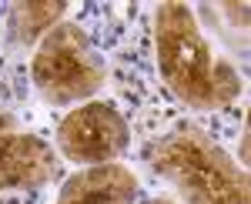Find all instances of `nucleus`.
<instances>
[{
	"instance_id": "obj_7",
	"label": "nucleus",
	"mask_w": 251,
	"mask_h": 204,
	"mask_svg": "<svg viewBox=\"0 0 251 204\" xmlns=\"http://www.w3.org/2000/svg\"><path fill=\"white\" fill-rule=\"evenodd\" d=\"M67 14L64 0H47V3H10L7 7V40L10 47H27L40 40L47 30H54L60 17Z\"/></svg>"
},
{
	"instance_id": "obj_2",
	"label": "nucleus",
	"mask_w": 251,
	"mask_h": 204,
	"mask_svg": "<svg viewBox=\"0 0 251 204\" xmlns=\"http://www.w3.org/2000/svg\"><path fill=\"white\" fill-rule=\"evenodd\" d=\"M144 161L184 204H251L245 171L191 124L154 137Z\"/></svg>"
},
{
	"instance_id": "obj_1",
	"label": "nucleus",
	"mask_w": 251,
	"mask_h": 204,
	"mask_svg": "<svg viewBox=\"0 0 251 204\" xmlns=\"http://www.w3.org/2000/svg\"><path fill=\"white\" fill-rule=\"evenodd\" d=\"M154 54L168 91L191 111H214L241 94V74L211 40L188 3H161L154 14Z\"/></svg>"
},
{
	"instance_id": "obj_5",
	"label": "nucleus",
	"mask_w": 251,
	"mask_h": 204,
	"mask_svg": "<svg viewBox=\"0 0 251 204\" xmlns=\"http://www.w3.org/2000/svg\"><path fill=\"white\" fill-rule=\"evenodd\" d=\"M60 174V157L37 134L0 114V191H34Z\"/></svg>"
},
{
	"instance_id": "obj_8",
	"label": "nucleus",
	"mask_w": 251,
	"mask_h": 204,
	"mask_svg": "<svg viewBox=\"0 0 251 204\" xmlns=\"http://www.w3.org/2000/svg\"><path fill=\"white\" fill-rule=\"evenodd\" d=\"M241 164H248V128L241 130Z\"/></svg>"
},
{
	"instance_id": "obj_3",
	"label": "nucleus",
	"mask_w": 251,
	"mask_h": 204,
	"mask_svg": "<svg viewBox=\"0 0 251 204\" xmlns=\"http://www.w3.org/2000/svg\"><path fill=\"white\" fill-rule=\"evenodd\" d=\"M30 80L47 104H80L104 87L107 64L77 24L60 20L40 37L30 60Z\"/></svg>"
},
{
	"instance_id": "obj_9",
	"label": "nucleus",
	"mask_w": 251,
	"mask_h": 204,
	"mask_svg": "<svg viewBox=\"0 0 251 204\" xmlns=\"http://www.w3.org/2000/svg\"><path fill=\"white\" fill-rule=\"evenodd\" d=\"M148 204H174V201H171V198H151Z\"/></svg>"
},
{
	"instance_id": "obj_6",
	"label": "nucleus",
	"mask_w": 251,
	"mask_h": 204,
	"mask_svg": "<svg viewBox=\"0 0 251 204\" xmlns=\"http://www.w3.org/2000/svg\"><path fill=\"white\" fill-rule=\"evenodd\" d=\"M137 178L124 164H94L60 184L57 204H134Z\"/></svg>"
},
{
	"instance_id": "obj_4",
	"label": "nucleus",
	"mask_w": 251,
	"mask_h": 204,
	"mask_svg": "<svg viewBox=\"0 0 251 204\" xmlns=\"http://www.w3.org/2000/svg\"><path fill=\"white\" fill-rule=\"evenodd\" d=\"M127 148H131V128L104 101L74 107L57 128V151L71 164H114Z\"/></svg>"
}]
</instances>
